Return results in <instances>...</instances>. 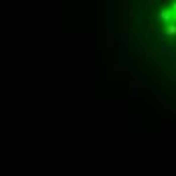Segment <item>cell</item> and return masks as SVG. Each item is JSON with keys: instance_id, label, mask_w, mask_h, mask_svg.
Listing matches in <instances>:
<instances>
[{"instance_id": "1", "label": "cell", "mask_w": 176, "mask_h": 176, "mask_svg": "<svg viewBox=\"0 0 176 176\" xmlns=\"http://www.w3.org/2000/svg\"><path fill=\"white\" fill-rule=\"evenodd\" d=\"M166 31H168V35H176V26H174V24H170Z\"/></svg>"}]
</instances>
